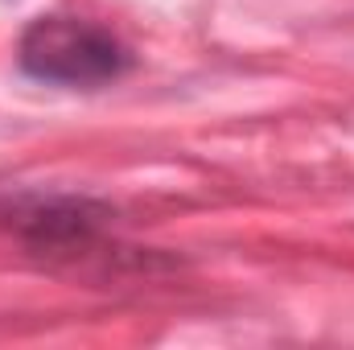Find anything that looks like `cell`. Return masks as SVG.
Masks as SVG:
<instances>
[{
    "label": "cell",
    "instance_id": "6da1fadb",
    "mask_svg": "<svg viewBox=\"0 0 354 350\" xmlns=\"http://www.w3.org/2000/svg\"><path fill=\"white\" fill-rule=\"evenodd\" d=\"M17 62L29 79L54 87H107L132 71V50L103 25L83 17H37L17 42Z\"/></svg>",
    "mask_w": 354,
    "mask_h": 350
},
{
    "label": "cell",
    "instance_id": "7a4b0ae2",
    "mask_svg": "<svg viewBox=\"0 0 354 350\" xmlns=\"http://www.w3.org/2000/svg\"><path fill=\"white\" fill-rule=\"evenodd\" d=\"M0 223L37 252H75L95 243L111 210L83 194H25L0 210Z\"/></svg>",
    "mask_w": 354,
    "mask_h": 350
}]
</instances>
